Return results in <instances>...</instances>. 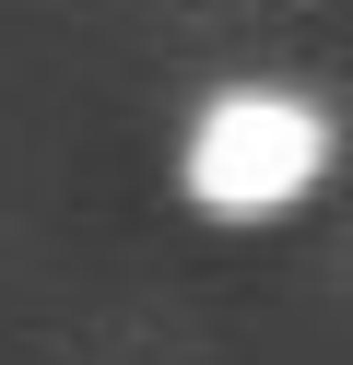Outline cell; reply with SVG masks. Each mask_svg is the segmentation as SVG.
<instances>
[{
    "label": "cell",
    "mask_w": 353,
    "mask_h": 365,
    "mask_svg": "<svg viewBox=\"0 0 353 365\" xmlns=\"http://www.w3.org/2000/svg\"><path fill=\"white\" fill-rule=\"evenodd\" d=\"M318 153H329L318 106H295V95H224L200 130H188V189H200V212L259 224V212H282V200L318 177Z\"/></svg>",
    "instance_id": "6da1fadb"
}]
</instances>
